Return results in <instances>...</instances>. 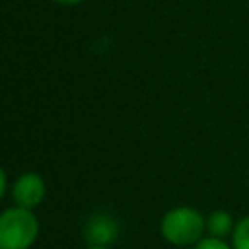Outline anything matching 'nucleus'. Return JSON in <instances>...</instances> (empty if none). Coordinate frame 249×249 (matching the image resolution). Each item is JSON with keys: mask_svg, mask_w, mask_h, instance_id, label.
Returning a JSON list of instances; mask_svg holds the SVG:
<instances>
[{"mask_svg": "<svg viewBox=\"0 0 249 249\" xmlns=\"http://www.w3.org/2000/svg\"><path fill=\"white\" fill-rule=\"evenodd\" d=\"M10 189H12V183L8 179V171L2 169L0 171V196H10Z\"/></svg>", "mask_w": 249, "mask_h": 249, "instance_id": "nucleus-8", "label": "nucleus"}, {"mask_svg": "<svg viewBox=\"0 0 249 249\" xmlns=\"http://www.w3.org/2000/svg\"><path fill=\"white\" fill-rule=\"evenodd\" d=\"M86 245H113L119 237V222L105 212L91 214L84 224Z\"/></svg>", "mask_w": 249, "mask_h": 249, "instance_id": "nucleus-4", "label": "nucleus"}, {"mask_svg": "<svg viewBox=\"0 0 249 249\" xmlns=\"http://www.w3.org/2000/svg\"><path fill=\"white\" fill-rule=\"evenodd\" d=\"M230 243L233 249H249V216H243L235 222Z\"/></svg>", "mask_w": 249, "mask_h": 249, "instance_id": "nucleus-6", "label": "nucleus"}, {"mask_svg": "<svg viewBox=\"0 0 249 249\" xmlns=\"http://www.w3.org/2000/svg\"><path fill=\"white\" fill-rule=\"evenodd\" d=\"M49 2L58 4V6H78V4L84 2V0H49Z\"/></svg>", "mask_w": 249, "mask_h": 249, "instance_id": "nucleus-9", "label": "nucleus"}, {"mask_svg": "<svg viewBox=\"0 0 249 249\" xmlns=\"http://www.w3.org/2000/svg\"><path fill=\"white\" fill-rule=\"evenodd\" d=\"M84 249H113L111 245H86Z\"/></svg>", "mask_w": 249, "mask_h": 249, "instance_id": "nucleus-10", "label": "nucleus"}, {"mask_svg": "<svg viewBox=\"0 0 249 249\" xmlns=\"http://www.w3.org/2000/svg\"><path fill=\"white\" fill-rule=\"evenodd\" d=\"M47 196V183L37 171H23L12 181L10 198L16 206L35 210Z\"/></svg>", "mask_w": 249, "mask_h": 249, "instance_id": "nucleus-3", "label": "nucleus"}, {"mask_svg": "<svg viewBox=\"0 0 249 249\" xmlns=\"http://www.w3.org/2000/svg\"><path fill=\"white\" fill-rule=\"evenodd\" d=\"M160 233L173 247H193L206 235V216L191 204L173 206L161 216Z\"/></svg>", "mask_w": 249, "mask_h": 249, "instance_id": "nucleus-1", "label": "nucleus"}, {"mask_svg": "<svg viewBox=\"0 0 249 249\" xmlns=\"http://www.w3.org/2000/svg\"><path fill=\"white\" fill-rule=\"evenodd\" d=\"M233 226H235L233 216L224 208H218V210H212L210 214H206V233L208 235L226 239L231 235Z\"/></svg>", "mask_w": 249, "mask_h": 249, "instance_id": "nucleus-5", "label": "nucleus"}, {"mask_svg": "<svg viewBox=\"0 0 249 249\" xmlns=\"http://www.w3.org/2000/svg\"><path fill=\"white\" fill-rule=\"evenodd\" d=\"M39 231L41 224L33 210L12 204L0 212V249H31Z\"/></svg>", "mask_w": 249, "mask_h": 249, "instance_id": "nucleus-2", "label": "nucleus"}, {"mask_svg": "<svg viewBox=\"0 0 249 249\" xmlns=\"http://www.w3.org/2000/svg\"><path fill=\"white\" fill-rule=\"evenodd\" d=\"M191 249H233L230 241L222 239V237H214V235H204L200 241H196Z\"/></svg>", "mask_w": 249, "mask_h": 249, "instance_id": "nucleus-7", "label": "nucleus"}]
</instances>
